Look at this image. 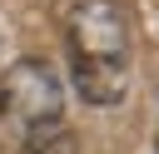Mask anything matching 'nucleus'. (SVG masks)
I'll return each instance as SVG.
<instances>
[{"mask_svg":"<svg viewBox=\"0 0 159 154\" xmlns=\"http://www.w3.org/2000/svg\"><path fill=\"white\" fill-rule=\"evenodd\" d=\"M75 89L89 104H119L129 89V20L114 0H80L65 25Z\"/></svg>","mask_w":159,"mask_h":154,"instance_id":"nucleus-1","label":"nucleus"},{"mask_svg":"<svg viewBox=\"0 0 159 154\" xmlns=\"http://www.w3.org/2000/svg\"><path fill=\"white\" fill-rule=\"evenodd\" d=\"M65 124V89L45 60H20L0 79V154H20L35 134Z\"/></svg>","mask_w":159,"mask_h":154,"instance_id":"nucleus-2","label":"nucleus"},{"mask_svg":"<svg viewBox=\"0 0 159 154\" xmlns=\"http://www.w3.org/2000/svg\"><path fill=\"white\" fill-rule=\"evenodd\" d=\"M20 154H75V134H70V124H55V129L35 134Z\"/></svg>","mask_w":159,"mask_h":154,"instance_id":"nucleus-3","label":"nucleus"}]
</instances>
